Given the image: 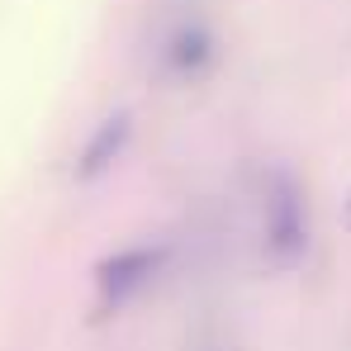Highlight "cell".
I'll return each instance as SVG.
<instances>
[{
  "instance_id": "obj_1",
  "label": "cell",
  "mask_w": 351,
  "mask_h": 351,
  "mask_svg": "<svg viewBox=\"0 0 351 351\" xmlns=\"http://www.w3.org/2000/svg\"><path fill=\"white\" fill-rule=\"evenodd\" d=\"M308 252V223H304V199L290 176H271L266 185V261L276 271H290Z\"/></svg>"
},
{
  "instance_id": "obj_2",
  "label": "cell",
  "mask_w": 351,
  "mask_h": 351,
  "mask_svg": "<svg viewBox=\"0 0 351 351\" xmlns=\"http://www.w3.org/2000/svg\"><path fill=\"white\" fill-rule=\"evenodd\" d=\"M167 261V247H128V252H114L95 266V285H100V308H114L123 304L138 285H147Z\"/></svg>"
},
{
  "instance_id": "obj_3",
  "label": "cell",
  "mask_w": 351,
  "mask_h": 351,
  "mask_svg": "<svg viewBox=\"0 0 351 351\" xmlns=\"http://www.w3.org/2000/svg\"><path fill=\"white\" fill-rule=\"evenodd\" d=\"M128 133H133V119H128V114L105 119V123L95 128V138L86 143V152H81V162H76V176H81V180L105 176L119 162V152L128 147Z\"/></svg>"
},
{
  "instance_id": "obj_4",
  "label": "cell",
  "mask_w": 351,
  "mask_h": 351,
  "mask_svg": "<svg viewBox=\"0 0 351 351\" xmlns=\"http://www.w3.org/2000/svg\"><path fill=\"white\" fill-rule=\"evenodd\" d=\"M204 58H209V34L204 29L176 34L171 48H167V66L171 71H195V66H204Z\"/></svg>"
},
{
  "instance_id": "obj_5",
  "label": "cell",
  "mask_w": 351,
  "mask_h": 351,
  "mask_svg": "<svg viewBox=\"0 0 351 351\" xmlns=\"http://www.w3.org/2000/svg\"><path fill=\"white\" fill-rule=\"evenodd\" d=\"M342 223H347V233H351V195H347V204H342Z\"/></svg>"
}]
</instances>
